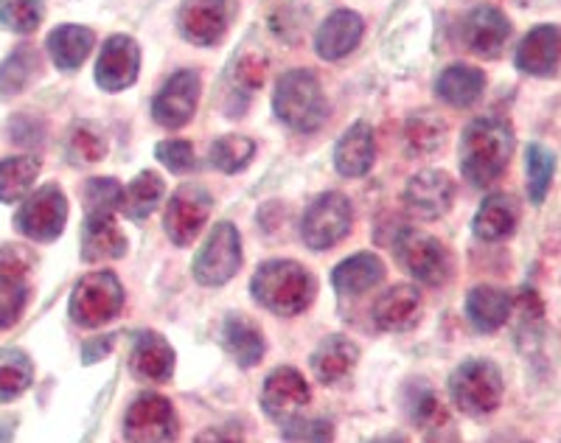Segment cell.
I'll return each mask as SVG.
<instances>
[{"mask_svg":"<svg viewBox=\"0 0 561 443\" xmlns=\"http://www.w3.org/2000/svg\"><path fill=\"white\" fill-rule=\"evenodd\" d=\"M514 155V133L500 118H474L460 138V169L474 189H489L503 178Z\"/></svg>","mask_w":561,"mask_h":443,"instance_id":"6da1fadb","label":"cell"},{"mask_svg":"<svg viewBox=\"0 0 561 443\" xmlns=\"http://www.w3.org/2000/svg\"><path fill=\"white\" fill-rule=\"evenodd\" d=\"M250 292L273 315L293 317L312 304L314 279L307 266L295 264V261H267L255 270Z\"/></svg>","mask_w":561,"mask_h":443,"instance_id":"7a4b0ae2","label":"cell"},{"mask_svg":"<svg viewBox=\"0 0 561 443\" xmlns=\"http://www.w3.org/2000/svg\"><path fill=\"white\" fill-rule=\"evenodd\" d=\"M273 110L295 133H314L329 118V102L312 70H289L278 79L273 93Z\"/></svg>","mask_w":561,"mask_h":443,"instance_id":"3957f363","label":"cell"},{"mask_svg":"<svg viewBox=\"0 0 561 443\" xmlns=\"http://www.w3.org/2000/svg\"><path fill=\"white\" fill-rule=\"evenodd\" d=\"M449 393L466 416H489L503 401V374L489 360H469L449 379Z\"/></svg>","mask_w":561,"mask_h":443,"instance_id":"277c9868","label":"cell"},{"mask_svg":"<svg viewBox=\"0 0 561 443\" xmlns=\"http://www.w3.org/2000/svg\"><path fill=\"white\" fill-rule=\"evenodd\" d=\"M124 306V286L113 273H90L70 292V317L82 329L110 323Z\"/></svg>","mask_w":561,"mask_h":443,"instance_id":"5b68a950","label":"cell"},{"mask_svg":"<svg viewBox=\"0 0 561 443\" xmlns=\"http://www.w3.org/2000/svg\"><path fill=\"white\" fill-rule=\"evenodd\" d=\"M354 211L348 196L340 191H325L314 200L300 222V239L312 250H329L348 236Z\"/></svg>","mask_w":561,"mask_h":443,"instance_id":"8992f818","label":"cell"},{"mask_svg":"<svg viewBox=\"0 0 561 443\" xmlns=\"http://www.w3.org/2000/svg\"><path fill=\"white\" fill-rule=\"evenodd\" d=\"M396 255L415 281L440 286L453 279V255L438 239L419 230H402L396 239Z\"/></svg>","mask_w":561,"mask_h":443,"instance_id":"52a82bcc","label":"cell"},{"mask_svg":"<svg viewBox=\"0 0 561 443\" xmlns=\"http://www.w3.org/2000/svg\"><path fill=\"white\" fill-rule=\"evenodd\" d=\"M242 266V239L230 222H219L194 259V281L203 286L228 284Z\"/></svg>","mask_w":561,"mask_h":443,"instance_id":"ba28073f","label":"cell"},{"mask_svg":"<svg viewBox=\"0 0 561 443\" xmlns=\"http://www.w3.org/2000/svg\"><path fill=\"white\" fill-rule=\"evenodd\" d=\"M68 222V200L59 185H43L20 205L14 225L23 236L34 241H54Z\"/></svg>","mask_w":561,"mask_h":443,"instance_id":"9c48e42d","label":"cell"},{"mask_svg":"<svg viewBox=\"0 0 561 443\" xmlns=\"http://www.w3.org/2000/svg\"><path fill=\"white\" fill-rule=\"evenodd\" d=\"M127 443H174L178 438V416L172 401L154 393H144L129 405L124 418Z\"/></svg>","mask_w":561,"mask_h":443,"instance_id":"30bf717a","label":"cell"},{"mask_svg":"<svg viewBox=\"0 0 561 443\" xmlns=\"http://www.w3.org/2000/svg\"><path fill=\"white\" fill-rule=\"evenodd\" d=\"M210 208H214V200L199 185H183V189L174 191L172 200H169L167 219H163V228H167L172 245L188 248L199 236V230L205 228Z\"/></svg>","mask_w":561,"mask_h":443,"instance_id":"8fae6325","label":"cell"},{"mask_svg":"<svg viewBox=\"0 0 561 443\" xmlns=\"http://www.w3.org/2000/svg\"><path fill=\"white\" fill-rule=\"evenodd\" d=\"M199 73L197 70H178L152 102V118L160 127L180 129L197 113Z\"/></svg>","mask_w":561,"mask_h":443,"instance_id":"7c38bea8","label":"cell"},{"mask_svg":"<svg viewBox=\"0 0 561 443\" xmlns=\"http://www.w3.org/2000/svg\"><path fill=\"white\" fill-rule=\"evenodd\" d=\"M140 70V48L127 34H113L104 43L96 63V82L107 93H122L133 88Z\"/></svg>","mask_w":561,"mask_h":443,"instance_id":"4fadbf2b","label":"cell"},{"mask_svg":"<svg viewBox=\"0 0 561 443\" xmlns=\"http://www.w3.org/2000/svg\"><path fill=\"white\" fill-rule=\"evenodd\" d=\"M460 37L472 54L494 59L503 54L505 43H508L511 23L497 7H478L463 18Z\"/></svg>","mask_w":561,"mask_h":443,"instance_id":"5bb4252c","label":"cell"},{"mask_svg":"<svg viewBox=\"0 0 561 443\" xmlns=\"http://www.w3.org/2000/svg\"><path fill=\"white\" fill-rule=\"evenodd\" d=\"M455 203V180L447 171H421L404 189V205L421 219H438Z\"/></svg>","mask_w":561,"mask_h":443,"instance_id":"9a60e30c","label":"cell"},{"mask_svg":"<svg viewBox=\"0 0 561 443\" xmlns=\"http://www.w3.org/2000/svg\"><path fill=\"white\" fill-rule=\"evenodd\" d=\"M178 26L188 43L217 45L228 29V0H183Z\"/></svg>","mask_w":561,"mask_h":443,"instance_id":"2e32d148","label":"cell"},{"mask_svg":"<svg viewBox=\"0 0 561 443\" xmlns=\"http://www.w3.org/2000/svg\"><path fill=\"white\" fill-rule=\"evenodd\" d=\"M312 393H309L307 379L295 371V367H278L267 376L262 390V407L275 421H289L309 405Z\"/></svg>","mask_w":561,"mask_h":443,"instance_id":"e0dca14e","label":"cell"},{"mask_svg":"<svg viewBox=\"0 0 561 443\" xmlns=\"http://www.w3.org/2000/svg\"><path fill=\"white\" fill-rule=\"evenodd\" d=\"M514 65L528 77H553L561 65V29L559 26H536L530 29L517 45Z\"/></svg>","mask_w":561,"mask_h":443,"instance_id":"ac0fdd59","label":"cell"},{"mask_svg":"<svg viewBox=\"0 0 561 443\" xmlns=\"http://www.w3.org/2000/svg\"><path fill=\"white\" fill-rule=\"evenodd\" d=\"M365 32V23L357 12L351 9H337L323 20V26L314 34V52L320 59L337 63V59L348 57L359 45Z\"/></svg>","mask_w":561,"mask_h":443,"instance_id":"d6986e66","label":"cell"},{"mask_svg":"<svg viewBox=\"0 0 561 443\" xmlns=\"http://www.w3.org/2000/svg\"><path fill=\"white\" fill-rule=\"evenodd\" d=\"M377 158V144H374V129L357 121L354 127H348L343 133V138L334 146V169L343 174V178H365Z\"/></svg>","mask_w":561,"mask_h":443,"instance_id":"ffe728a7","label":"cell"},{"mask_svg":"<svg viewBox=\"0 0 561 443\" xmlns=\"http://www.w3.org/2000/svg\"><path fill=\"white\" fill-rule=\"evenodd\" d=\"M129 367L133 374L144 382H167L172 379L174 371V351L167 340L154 331L138 334L129 354Z\"/></svg>","mask_w":561,"mask_h":443,"instance_id":"44dd1931","label":"cell"},{"mask_svg":"<svg viewBox=\"0 0 561 443\" xmlns=\"http://www.w3.org/2000/svg\"><path fill=\"white\" fill-rule=\"evenodd\" d=\"M519 225V203L511 194H491L485 196L483 205L474 214V236L483 241H503L508 239Z\"/></svg>","mask_w":561,"mask_h":443,"instance_id":"7402d4cb","label":"cell"},{"mask_svg":"<svg viewBox=\"0 0 561 443\" xmlns=\"http://www.w3.org/2000/svg\"><path fill=\"white\" fill-rule=\"evenodd\" d=\"M374 317L385 331H410L421 317V295L415 286H390L374 306Z\"/></svg>","mask_w":561,"mask_h":443,"instance_id":"603a6c76","label":"cell"},{"mask_svg":"<svg viewBox=\"0 0 561 443\" xmlns=\"http://www.w3.org/2000/svg\"><path fill=\"white\" fill-rule=\"evenodd\" d=\"M511 306H514V298H511L505 289H497V286H474L466 298V317L472 320V326L478 331H497L500 326H505L511 315Z\"/></svg>","mask_w":561,"mask_h":443,"instance_id":"cb8c5ba5","label":"cell"},{"mask_svg":"<svg viewBox=\"0 0 561 443\" xmlns=\"http://www.w3.org/2000/svg\"><path fill=\"white\" fill-rule=\"evenodd\" d=\"M127 253V239L113 216H84L82 230V259L104 261L122 259Z\"/></svg>","mask_w":561,"mask_h":443,"instance_id":"d4e9b609","label":"cell"},{"mask_svg":"<svg viewBox=\"0 0 561 443\" xmlns=\"http://www.w3.org/2000/svg\"><path fill=\"white\" fill-rule=\"evenodd\" d=\"M485 90V73L472 65H449L435 82V93L440 102L453 107H472Z\"/></svg>","mask_w":561,"mask_h":443,"instance_id":"484cf974","label":"cell"},{"mask_svg":"<svg viewBox=\"0 0 561 443\" xmlns=\"http://www.w3.org/2000/svg\"><path fill=\"white\" fill-rule=\"evenodd\" d=\"M48 54H51L54 65L59 70H77L84 59L90 57L93 45H96V34L90 32L88 26H73L65 23L48 34Z\"/></svg>","mask_w":561,"mask_h":443,"instance_id":"4316f807","label":"cell"},{"mask_svg":"<svg viewBox=\"0 0 561 443\" xmlns=\"http://www.w3.org/2000/svg\"><path fill=\"white\" fill-rule=\"evenodd\" d=\"M357 345L348 337H329L318 345L312 354V371L323 385H334V382L345 379L351 374V367L357 365Z\"/></svg>","mask_w":561,"mask_h":443,"instance_id":"83f0119b","label":"cell"},{"mask_svg":"<svg viewBox=\"0 0 561 443\" xmlns=\"http://www.w3.org/2000/svg\"><path fill=\"white\" fill-rule=\"evenodd\" d=\"M385 279V264L374 253H357L334 266L332 281L340 295H363Z\"/></svg>","mask_w":561,"mask_h":443,"instance_id":"f1b7e54d","label":"cell"},{"mask_svg":"<svg viewBox=\"0 0 561 443\" xmlns=\"http://www.w3.org/2000/svg\"><path fill=\"white\" fill-rule=\"evenodd\" d=\"M222 342H225V349L230 351V356H233L242 367H253L262 362L264 337L262 331L255 329L250 320H244V317L230 315L228 320H225Z\"/></svg>","mask_w":561,"mask_h":443,"instance_id":"f546056e","label":"cell"},{"mask_svg":"<svg viewBox=\"0 0 561 443\" xmlns=\"http://www.w3.org/2000/svg\"><path fill=\"white\" fill-rule=\"evenodd\" d=\"M163 191H167V185H163L160 174H154V171H140L138 178L124 189V216H129L135 222L147 219L158 208L160 200H163Z\"/></svg>","mask_w":561,"mask_h":443,"instance_id":"4dcf8cb0","label":"cell"},{"mask_svg":"<svg viewBox=\"0 0 561 443\" xmlns=\"http://www.w3.org/2000/svg\"><path fill=\"white\" fill-rule=\"evenodd\" d=\"M39 174V160L32 155L0 160V203H18L32 191Z\"/></svg>","mask_w":561,"mask_h":443,"instance_id":"1f68e13d","label":"cell"},{"mask_svg":"<svg viewBox=\"0 0 561 443\" xmlns=\"http://www.w3.org/2000/svg\"><path fill=\"white\" fill-rule=\"evenodd\" d=\"M404 410H408L410 421L424 430H435V427L447 424V407L440 405L435 390L424 382H413L404 390Z\"/></svg>","mask_w":561,"mask_h":443,"instance_id":"d6a6232c","label":"cell"},{"mask_svg":"<svg viewBox=\"0 0 561 443\" xmlns=\"http://www.w3.org/2000/svg\"><path fill=\"white\" fill-rule=\"evenodd\" d=\"M39 73V54L32 45H20L18 52L0 65V95H18Z\"/></svg>","mask_w":561,"mask_h":443,"instance_id":"836d02e7","label":"cell"},{"mask_svg":"<svg viewBox=\"0 0 561 443\" xmlns=\"http://www.w3.org/2000/svg\"><path fill=\"white\" fill-rule=\"evenodd\" d=\"M34 379V365L23 351L9 349L0 354V405L14 401L20 393H26Z\"/></svg>","mask_w":561,"mask_h":443,"instance_id":"e575fe53","label":"cell"},{"mask_svg":"<svg viewBox=\"0 0 561 443\" xmlns=\"http://www.w3.org/2000/svg\"><path fill=\"white\" fill-rule=\"evenodd\" d=\"M525 169H528V196L534 205H542L548 196L550 183L556 174V155L548 146L530 144L525 152Z\"/></svg>","mask_w":561,"mask_h":443,"instance_id":"d590c367","label":"cell"},{"mask_svg":"<svg viewBox=\"0 0 561 443\" xmlns=\"http://www.w3.org/2000/svg\"><path fill=\"white\" fill-rule=\"evenodd\" d=\"M82 196L88 216H113L115 211H122L124 185L113 178H90Z\"/></svg>","mask_w":561,"mask_h":443,"instance_id":"8d00e7d4","label":"cell"},{"mask_svg":"<svg viewBox=\"0 0 561 443\" xmlns=\"http://www.w3.org/2000/svg\"><path fill=\"white\" fill-rule=\"evenodd\" d=\"M255 144L244 135H222L210 146V163L217 166L225 174H237L253 160Z\"/></svg>","mask_w":561,"mask_h":443,"instance_id":"74e56055","label":"cell"},{"mask_svg":"<svg viewBox=\"0 0 561 443\" xmlns=\"http://www.w3.org/2000/svg\"><path fill=\"white\" fill-rule=\"evenodd\" d=\"M45 0H0V23L14 34H32L43 23Z\"/></svg>","mask_w":561,"mask_h":443,"instance_id":"f35d334b","label":"cell"},{"mask_svg":"<svg viewBox=\"0 0 561 443\" xmlns=\"http://www.w3.org/2000/svg\"><path fill=\"white\" fill-rule=\"evenodd\" d=\"M447 135V124L433 113H419L408 121V144L413 152H435L444 144Z\"/></svg>","mask_w":561,"mask_h":443,"instance_id":"ab89813d","label":"cell"},{"mask_svg":"<svg viewBox=\"0 0 561 443\" xmlns=\"http://www.w3.org/2000/svg\"><path fill=\"white\" fill-rule=\"evenodd\" d=\"M28 304L26 281L0 279V329H12Z\"/></svg>","mask_w":561,"mask_h":443,"instance_id":"60d3db41","label":"cell"},{"mask_svg":"<svg viewBox=\"0 0 561 443\" xmlns=\"http://www.w3.org/2000/svg\"><path fill=\"white\" fill-rule=\"evenodd\" d=\"M68 155L73 163H99L107 155V144L93 127H77L70 133Z\"/></svg>","mask_w":561,"mask_h":443,"instance_id":"b9f144b4","label":"cell"},{"mask_svg":"<svg viewBox=\"0 0 561 443\" xmlns=\"http://www.w3.org/2000/svg\"><path fill=\"white\" fill-rule=\"evenodd\" d=\"M154 155L174 174H185V171H192L197 166V155H194V146L188 140H160Z\"/></svg>","mask_w":561,"mask_h":443,"instance_id":"7bdbcfd3","label":"cell"},{"mask_svg":"<svg viewBox=\"0 0 561 443\" xmlns=\"http://www.w3.org/2000/svg\"><path fill=\"white\" fill-rule=\"evenodd\" d=\"M32 270V253L20 245H7L0 248V279L9 281H26Z\"/></svg>","mask_w":561,"mask_h":443,"instance_id":"ee69618b","label":"cell"},{"mask_svg":"<svg viewBox=\"0 0 561 443\" xmlns=\"http://www.w3.org/2000/svg\"><path fill=\"white\" fill-rule=\"evenodd\" d=\"M287 435L293 441L332 443V424H325V421H293L287 427Z\"/></svg>","mask_w":561,"mask_h":443,"instance_id":"f6af8a7d","label":"cell"},{"mask_svg":"<svg viewBox=\"0 0 561 443\" xmlns=\"http://www.w3.org/2000/svg\"><path fill=\"white\" fill-rule=\"evenodd\" d=\"M264 73H267V65L262 57H244L237 68V77L244 88L255 90L264 84Z\"/></svg>","mask_w":561,"mask_h":443,"instance_id":"bcb514c9","label":"cell"},{"mask_svg":"<svg viewBox=\"0 0 561 443\" xmlns=\"http://www.w3.org/2000/svg\"><path fill=\"white\" fill-rule=\"evenodd\" d=\"M110 345H113V337H107V340L88 342V345H84V351H82L84 362H96L99 356H102V354H107V351H110Z\"/></svg>","mask_w":561,"mask_h":443,"instance_id":"7dc6e473","label":"cell"},{"mask_svg":"<svg viewBox=\"0 0 561 443\" xmlns=\"http://www.w3.org/2000/svg\"><path fill=\"white\" fill-rule=\"evenodd\" d=\"M197 443H242V441L225 430H205V432H199Z\"/></svg>","mask_w":561,"mask_h":443,"instance_id":"c3c4849f","label":"cell"},{"mask_svg":"<svg viewBox=\"0 0 561 443\" xmlns=\"http://www.w3.org/2000/svg\"><path fill=\"white\" fill-rule=\"evenodd\" d=\"M427 443H458V435H455L453 430H447V424H444V427H435V430H430Z\"/></svg>","mask_w":561,"mask_h":443,"instance_id":"681fc988","label":"cell"},{"mask_svg":"<svg viewBox=\"0 0 561 443\" xmlns=\"http://www.w3.org/2000/svg\"><path fill=\"white\" fill-rule=\"evenodd\" d=\"M14 438V421L7 416H0V443H12Z\"/></svg>","mask_w":561,"mask_h":443,"instance_id":"f907efd6","label":"cell"},{"mask_svg":"<svg viewBox=\"0 0 561 443\" xmlns=\"http://www.w3.org/2000/svg\"><path fill=\"white\" fill-rule=\"evenodd\" d=\"M489 443H528L525 438H517V435H494Z\"/></svg>","mask_w":561,"mask_h":443,"instance_id":"816d5d0a","label":"cell"},{"mask_svg":"<svg viewBox=\"0 0 561 443\" xmlns=\"http://www.w3.org/2000/svg\"><path fill=\"white\" fill-rule=\"evenodd\" d=\"M370 443H408V438L404 435H385V438H377V441Z\"/></svg>","mask_w":561,"mask_h":443,"instance_id":"f5cc1de1","label":"cell"}]
</instances>
